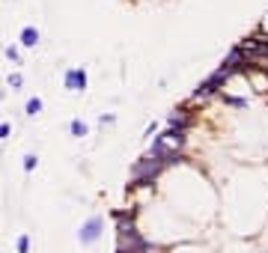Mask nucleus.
<instances>
[{"mask_svg":"<svg viewBox=\"0 0 268 253\" xmlns=\"http://www.w3.org/2000/svg\"><path fill=\"white\" fill-rule=\"evenodd\" d=\"M173 161H179V158H155V155H149V158H143L140 164L134 167V179H131V188H146L152 185L155 179H158V173L167 164H173Z\"/></svg>","mask_w":268,"mask_h":253,"instance_id":"1","label":"nucleus"},{"mask_svg":"<svg viewBox=\"0 0 268 253\" xmlns=\"http://www.w3.org/2000/svg\"><path fill=\"white\" fill-rule=\"evenodd\" d=\"M182 146H185V134L170 128V131H164L161 137H155V143H152L149 155H155V158H176Z\"/></svg>","mask_w":268,"mask_h":253,"instance_id":"2","label":"nucleus"},{"mask_svg":"<svg viewBox=\"0 0 268 253\" xmlns=\"http://www.w3.org/2000/svg\"><path fill=\"white\" fill-rule=\"evenodd\" d=\"M230 75H232V72H227V68L221 66V68L212 75V78H209V81H203V84L197 86L194 101H206V99H212V96H217V93H221V86L230 81Z\"/></svg>","mask_w":268,"mask_h":253,"instance_id":"3","label":"nucleus"},{"mask_svg":"<svg viewBox=\"0 0 268 253\" xmlns=\"http://www.w3.org/2000/svg\"><path fill=\"white\" fill-rule=\"evenodd\" d=\"M63 81H66V89L84 93V89H87V72H84V68H69Z\"/></svg>","mask_w":268,"mask_h":253,"instance_id":"4","label":"nucleus"},{"mask_svg":"<svg viewBox=\"0 0 268 253\" xmlns=\"http://www.w3.org/2000/svg\"><path fill=\"white\" fill-rule=\"evenodd\" d=\"M167 122H170V128H173V131H182V134H185V131L191 128L194 117H191L185 107H179V110H173V113H170V119H167Z\"/></svg>","mask_w":268,"mask_h":253,"instance_id":"5","label":"nucleus"},{"mask_svg":"<svg viewBox=\"0 0 268 253\" xmlns=\"http://www.w3.org/2000/svg\"><path fill=\"white\" fill-rule=\"evenodd\" d=\"M99 236H102V218H89L87 223H84V229H81V241H84V244H92Z\"/></svg>","mask_w":268,"mask_h":253,"instance_id":"6","label":"nucleus"},{"mask_svg":"<svg viewBox=\"0 0 268 253\" xmlns=\"http://www.w3.org/2000/svg\"><path fill=\"white\" fill-rule=\"evenodd\" d=\"M21 45H24V48H36V45H39V30H36V27H24V30H21Z\"/></svg>","mask_w":268,"mask_h":253,"instance_id":"7","label":"nucleus"},{"mask_svg":"<svg viewBox=\"0 0 268 253\" xmlns=\"http://www.w3.org/2000/svg\"><path fill=\"white\" fill-rule=\"evenodd\" d=\"M116 223H119V236H125V233H134V220H131V218L116 215Z\"/></svg>","mask_w":268,"mask_h":253,"instance_id":"8","label":"nucleus"},{"mask_svg":"<svg viewBox=\"0 0 268 253\" xmlns=\"http://www.w3.org/2000/svg\"><path fill=\"white\" fill-rule=\"evenodd\" d=\"M69 131H71V134H75V137H84V134H87V122H81V119H75V122H71V125H69Z\"/></svg>","mask_w":268,"mask_h":253,"instance_id":"9","label":"nucleus"},{"mask_svg":"<svg viewBox=\"0 0 268 253\" xmlns=\"http://www.w3.org/2000/svg\"><path fill=\"white\" fill-rule=\"evenodd\" d=\"M39 110H42V99H30L27 101V117H36V113H39Z\"/></svg>","mask_w":268,"mask_h":253,"instance_id":"10","label":"nucleus"},{"mask_svg":"<svg viewBox=\"0 0 268 253\" xmlns=\"http://www.w3.org/2000/svg\"><path fill=\"white\" fill-rule=\"evenodd\" d=\"M36 164H39V158H36V155H27V158H24V170H27V173L36 170Z\"/></svg>","mask_w":268,"mask_h":253,"instance_id":"11","label":"nucleus"},{"mask_svg":"<svg viewBox=\"0 0 268 253\" xmlns=\"http://www.w3.org/2000/svg\"><path fill=\"white\" fill-rule=\"evenodd\" d=\"M27 247H30V238L21 236V238H18V253H27Z\"/></svg>","mask_w":268,"mask_h":253,"instance_id":"12","label":"nucleus"},{"mask_svg":"<svg viewBox=\"0 0 268 253\" xmlns=\"http://www.w3.org/2000/svg\"><path fill=\"white\" fill-rule=\"evenodd\" d=\"M21 84H24V78H21V75H9V86H12V89H18Z\"/></svg>","mask_w":268,"mask_h":253,"instance_id":"13","label":"nucleus"},{"mask_svg":"<svg viewBox=\"0 0 268 253\" xmlns=\"http://www.w3.org/2000/svg\"><path fill=\"white\" fill-rule=\"evenodd\" d=\"M9 131H12V128H9V122H3V125H0V140H6Z\"/></svg>","mask_w":268,"mask_h":253,"instance_id":"14","label":"nucleus"},{"mask_svg":"<svg viewBox=\"0 0 268 253\" xmlns=\"http://www.w3.org/2000/svg\"><path fill=\"white\" fill-rule=\"evenodd\" d=\"M6 57H9L12 63H18V48H6Z\"/></svg>","mask_w":268,"mask_h":253,"instance_id":"15","label":"nucleus"}]
</instances>
